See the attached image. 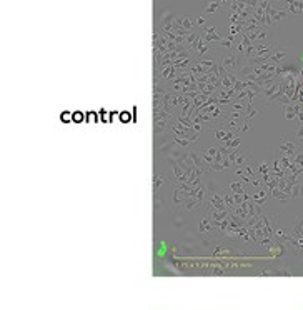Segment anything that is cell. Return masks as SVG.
Returning <instances> with one entry per match:
<instances>
[{
    "mask_svg": "<svg viewBox=\"0 0 303 310\" xmlns=\"http://www.w3.org/2000/svg\"><path fill=\"white\" fill-rule=\"evenodd\" d=\"M122 120H130V115H127V114H122Z\"/></svg>",
    "mask_w": 303,
    "mask_h": 310,
    "instance_id": "1",
    "label": "cell"
}]
</instances>
